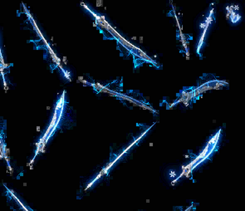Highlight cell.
Listing matches in <instances>:
<instances>
[{"label": "cell", "mask_w": 245, "mask_h": 211, "mask_svg": "<svg viewBox=\"0 0 245 211\" xmlns=\"http://www.w3.org/2000/svg\"><path fill=\"white\" fill-rule=\"evenodd\" d=\"M37 131L40 130V126H37Z\"/></svg>", "instance_id": "2"}, {"label": "cell", "mask_w": 245, "mask_h": 211, "mask_svg": "<svg viewBox=\"0 0 245 211\" xmlns=\"http://www.w3.org/2000/svg\"><path fill=\"white\" fill-rule=\"evenodd\" d=\"M78 79H79V80H80V81H82V79H83V76H79V77H78Z\"/></svg>", "instance_id": "1"}, {"label": "cell", "mask_w": 245, "mask_h": 211, "mask_svg": "<svg viewBox=\"0 0 245 211\" xmlns=\"http://www.w3.org/2000/svg\"><path fill=\"white\" fill-rule=\"evenodd\" d=\"M132 39H133V40H135V39H136V37H132Z\"/></svg>", "instance_id": "3"}]
</instances>
